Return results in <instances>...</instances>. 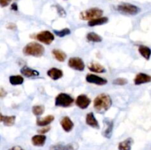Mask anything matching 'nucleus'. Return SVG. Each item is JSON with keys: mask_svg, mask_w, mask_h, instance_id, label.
Here are the masks:
<instances>
[{"mask_svg": "<svg viewBox=\"0 0 151 150\" xmlns=\"http://www.w3.org/2000/svg\"><path fill=\"white\" fill-rule=\"evenodd\" d=\"M54 32L57 36L62 38V37L69 35L71 33V31L69 28H64V29H61V30H54Z\"/></svg>", "mask_w": 151, "mask_h": 150, "instance_id": "cd10ccee", "label": "nucleus"}, {"mask_svg": "<svg viewBox=\"0 0 151 150\" xmlns=\"http://www.w3.org/2000/svg\"><path fill=\"white\" fill-rule=\"evenodd\" d=\"M44 107L43 105H36L32 107V113L35 116H39L44 113Z\"/></svg>", "mask_w": 151, "mask_h": 150, "instance_id": "bb28decb", "label": "nucleus"}, {"mask_svg": "<svg viewBox=\"0 0 151 150\" xmlns=\"http://www.w3.org/2000/svg\"><path fill=\"white\" fill-rule=\"evenodd\" d=\"M0 139H1V138H0Z\"/></svg>", "mask_w": 151, "mask_h": 150, "instance_id": "e433bc0d", "label": "nucleus"}, {"mask_svg": "<svg viewBox=\"0 0 151 150\" xmlns=\"http://www.w3.org/2000/svg\"><path fill=\"white\" fill-rule=\"evenodd\" d=\"M117 10L119 13H122V14L131 15V16L138 14L140 12V9L137 6L128 4V3H122V4L118 5Z\"/></svg>", "mask_w": 151, "mask_h": 150, "instance_id": "39448f33", "label": "nucleus"}, {"mask_svg": "<svg viewBox=\"0 0 151 150\" xmlns=\"http://www.w3.org/2000/svg\"><path fill=\"white\" fill-rule=\"evenodd\" d=\"M7 28L9 29H16V24H14L10 23L7 25Z\"/></svg>", "mask_w": 151, "mask_h": 150, "instance_id": "72a5a7b5", "label": "nucleus"}, {"mask_svg": "<svg viewBox=\"0 0 151 150\" xmlns=\"http://www.w3.org/2000/svg\"><path fill=\"white\" fill-rule=\"evenodd\" d=\"M133 143H134V141L132 138H128L119 143L118 145V149L119 150H131Z\"/></svg>", "mask_w": 151, "mask_h": 150, "instance_id": "4be33fe9", "label": "nucleus"}, {"mask_svg": "<svg viewBox=\"0 0 151 150\" xmlns=\"http://www.w3.org/2000/svg\"><path fill=\"white\" fill-rule=\"evenodd\" d=\"M55 118L52 115H48L46 117L42 118V119H38L36 121V124L39 126H45L50 124V123L54 121Z\"/></svg>", "mask_w": 151, "mask_h": 150, "instance_id": "f3484780", "label": "nucleus"}, {"mask_svg": "<svg viewBox=\"0 0 151 150\" xmlns=\"http://www.w3.org/2000/svg\"><path fill=\"white\" fill-rule=\"evenodd\" d=\"M55 7H56V8H57V10H58V14L60 15L61 17H64V16H66V12H65L64 9H63V7H61L60 6H59V5H56Z\"/></svg>", "mask_w": 151, "mask_h": 150, "instance_id": "c756f323", "label": "nucleus"}, {"mask_svg": "<svg viewBox=\"0 0 151 150\" xmlns=\"http://www.w3.org/2000/svg\"><path fill=\"white\" fill-rule=\"evenodd\" d=\"M111 104V99L108 94H101L94 99V107L97 113H105L110 108Z\"/></svg>", "mask_w": 151, "mask_h": 150, "instance_id": "f257e3e1", "label": "nucleus"}, {"mask_svg": "<svg viewBox=\"0 0 151 150\" xmlns=\"http://www.w3.org/2000/svg\"><path fill=\"white\" fill-rule=\"evenodd\" d=\"M11 1L12 0H0V6L2 7H7L10 4ZM15 1H16V0H15Z\"/></svg>", "mask_w": 151, "mask_h": 150, "instance_id": "2f4dec72", "label": "nucleus"}, {"mask_svg": "<svg viewBox=\"0 0 151 150\" xmlns=\"http://www.w3.org/2000/svg\"><path fill=\"white\" fill-rule=\"evenodd\" d=\"M23 52L25 55L39 57L44 54V48L40 44L36 42H31L25 46L23 49Z\"/></svg>", "mask_w": 151, "mask_h": 150, "instance_id": "f03ea898", "label": "nucleus"}, {"mask_svg": "<svg viewBox=\"0 0 151 150\" xmlns=\"http://www.w3.org/2000/svg\"><path fill=\"white\" fill-rule=\"evenodd\" d=\"M21 73L23 74L24 76H27V77H32V76H38L39 75V72L36 70L30 69V68L27 67V66H24L22 69H21Z\"/></svg>", "mask_w": 151, "mask_h": 150, "instance_id": "dca6fc26", "label": "nucleus"}, {"mask_svg": "<svg viewBox=\"0 0 151 150\" xmlns=\"http://www.w3.org/2000/svg\"><path fill=\"white\" fill-rule=\"evenodd\" d=\"M11 9L13 10H14V11H16V10H18L17 4H16V3H13V4H11Z\"/></svg>", "mask_w": 151, "mask_h": 150, "instance_id": "f704fd0d", "label": "nucleus"}, {"mask_svg": "<svg viewBox=\"0 0 151 150\" xmlns=\"http://www.w3.org/2000/svg\"><path fill=\"white\" fill-rule=\"evenodd\" d=\"M88 68L91 71L95 72V73H104V72H106V69H105L104 66L100 65V63H95V62L90 63L88 66Z\"/></svg>", "mask_w": 151, "mask_h": 150, "instance_id": "a211bd4d", "label": "nucleus"}, {"mask_svg": "<svg viewBox=\"0 0 151 150\" xmlns=\"http://www.w3.org/2000/svg\"><path fill=\"white\" fill-rule=\"evenodd\" d=\"M68 65L70 68H72V69H75L77 71H83L85 69V64H84V62L83 61L82 59H81L80 57H71L69 60V63Z\"/></svg>", "mask_w": 151, "mask_h": 150, "instance_id": "0eeeda50", "label": "nucleus"}, {"mask_svg": "<svg viewBox=\"0 0 151 150\" xmlns=\"http://www.w3.org/2000/svg\"><path fill=\"white\" fill-rule=\"evenodd\" d=\"M60 125H61L62 128L63 129V130L66 131V132H69L73 129L74 127V124L72 122V121L69 119L67 116H65L60 121Z\"/></svg>", "mask_w": 151, "mask_h": 150, "instance_id": "ddd939ff", "label": "nucleus"}, {"mask_svg": "<svg viewBox=\"0 0 151 150\" xmlns=\"http://www.w3.org/2000/svg\"><path fill=\"white\" fill-rule=\"evenodd\" d=\"M105 123H106V128L104 130V132H103V135H104L106 138H110L112 135L114 123L113 121H111L110 120H108V119H106V120H105Z\"/></svg>", "mask_w": 151, "mask_h": 150, "instance_id": "412c9836", "label": "nucleus"}, {"mask_svg": "<svg viewBox=\"0 0 151 150\" xmlns=\"http://www.w3.org/2000/svg\"><path fill=\"white\" fill-rule=\"evenodd\" d=\"M35 38L40 42L47 44V45L51 44L55 39V37L53 35V34L51 32H50V31L47 30L42 31V32L38 33Z\"/></svg>", "mask_w": 151, "mask_h": 150, "instance_id": "423d86ee", "label": "nucleus"}, {"mask_svg": "<svg viewBox=\"0 0 151 150\" xmlns=\"http://www.w3.org/2000/svg\"><path fill=\"white\" fill-rule=\"evenodd\" d=\"M9 150H24L22 147L19 146H13L12 147L11 149H10Z\"/></svg>", "mask_w": 151, "mask_h": 150, "instance_id": "c9c22d12", "label": "nucleus"}, {"mask_svg": "<svg viewBox=\"0 0 151 150\" xmlns=\"http://www.w3.org/2000/svg\"><path fill=\"white\" fill-rule=\"evenodd\" d=\"M47 137L44 135H36L32 138V144L35 146H43L46 142Z\"/></svg>", "mask_w": 151, "mask_h": 150, "instance_id": "2eb2a0df", "label": "nucleus"}, {"mask_svg": "<svg viewBox=\"0 0 151 150\" xmlns=\"http://www.w3.org/2000/svg\"><path fill=\"white\" fill-rule=\"evenodd\" d=\"M108 21H109V19L107 17H99L97 19H92V20H90L88 22V25L89 26H99V25L106 24Z\"/></svg>", "mask_w": 151, "mask_h": 150, "instance_id": "aec40b11", "label": "nucleus"}, {"mask_svg": "<svg viewBox=\"0 0 151 150\" xmlns=\"http://www.w3.org/2000/svg\"><path fill=\"white\" fill-rule=\"evenodd\" d=\"M52 54L55 57V58L60 62L65 61L66 58V54L63 52V51L59 49H54L52 50Z\"/></svg>", "mask_w": 151, "mask_h": 150, "instance_id": "b1692460", "label": "nucleus"}, {"mask_svg": "<svg viewBox=\"0 0 151 150\" xmlns=\"http://www.w3.org/2000/svg\"><path fill=\"white\" fill-rule=\"evenodd\" d=\"M50 130V126H45L44 128H42V129H39V130H38V132L39 134H41V135H44V134H45V133H47V132H48Z\"/></svg>", "mask_w": 151, "mask_h": 150, "instance_id": "7c9ffc66", "label": "nucleus"}, {"mask_svg": "<svg viewBox=\"0 0 151 150\" xmlns=\"http://www.w3.org/2000/svg\"><path fill=\"white\" fill-rule=\"evenodd\" d=\"M15 121H16V116H2L1 114H0V121L3 122L5 126H13L15 123Z\"/></svg>", "mask_w": 151, "mask_h": 150, "instance_id": "6ab92c4d", "label": "nucleus"}, {"mask_svg": "<svg viewBox=\"0 0 151 150\" xmlns=\"http://www.w3.org/2000/svg\"><path fill=\"white\" fill-rule=\"evenodd\" d=\"M151 80V77L150 75L146 74L144 73H139L136 76L134 79V83L135 85H142V84L147 83L150 82Z\"/></svg>", "mask_w": 151, "mask_h": 150, "instance_id": "9b49d317", "label": "nucleus"}, {"mask_svg": "<svg viewBox=\"0 0 151 150\" xmlns=\"http://www.w3.org/2000/svg\"><path fill=\"white\" fill-rule=\"evenodd\" d=\"M128 83V80L125 78H117L113 81V84L118 85H124Z\"/></svg>", "mask_w": 151, "mask_h": 150, "instance_id": "c85d7f7f", "label": "nucleus"}, {"mask_svg": "<svg viewBox=\"0 0 151 150\" xmlns=\"http://www.w3.org/2000/svg\"><path fill=\"white\" fill-rule=\"evenodd\" d=\"M86 123L88 126H91V127L94 128V129H99V128H100V125H99L98 121H97L96 118L94 117V115L93 113H88V114L86 115Z\"/></svg>", "mask_w": 151, "mask_h": 150, "instance_id": "f8f14e48", "label": "nucleus"}, {"mask_svg": "<svg viewBox=\"0 0 151 150\" xmlns=\"http://www.w3.org/2000/svg\"><path fill=\"white\" fill-rule=\"evenodd\" d=\"M78 148V145L77 144H57L53 145L50 147V150H77Z\"/></svg>", "mask_w": 151, "mask_h": 150, "instance_id": "9d476101", "label": "nucleus"}, {"mask_svg": "<svg viewBox=\"0 0 151 150\" xmlns=\"http://www.w3.org/2000/svg\"><path fill=\"white\" fill-rule=\"evenodd\" d=\"M74 101L75 100L70 95L65 93H60L56 96L55 104L58 107H67L72 105Z\"/></svg>", "mask_w": 151, "mask_h": 150, "instance_id": "20e7f679", "label": "nucleus"}, {"mask_svg": "<svg viewBox=\"0 0 151 150\" xmlns=\"http://www.w3.org/2000/svg\"><path fill=\"white\" fill-rule=\"evenodd\" d=\"M47 75L53 80H57L63 76V73L60 69H57V68H52L47 71Z\"/></svg>", "mask_w": 151, "mask_h": 150, "instance_id": "4468645a", "label": "nucleus"}, {"mask_svg": "<svg viewBox=\"0 0 151 150\" xmlns=\"http://www.w3.org/2000/svg\"><path fill=\"white\" fill-rule=\"evenodd\" d=\"M75 103H76L77 106L79 107L80 108L86 109L91 104V99L87 96L82 94V95L78 96Z\"/></svg>", "mask_w": 151, "mask_h": 150, "instance_id": "1a4fd4ad", "label": "nucleus"}, {"mask_svg": "<svg viewBox=\"0 0 151 150\" xmlns=\"http://www.w3.org/2000/svg\"><path fill=\"white\" fill-rule=\"evenodd\" d=\"M6 95H7V92L5 91V90L0 87V98H3Z\"/></svg>", "mask_w": 151, "mask_h": 150, "instance_id": "473e14b6", "label": "nucleus"}, {"mask_svg": "<svg viewBox=\"0 0 151 150\" xmlns=\"http://www.w3.org/2000/svg\"><path fill=\"white\" fill-rule=\"evenodd\" d=\"M86 80L88 83L95 84V85H104L107 83V80L106 79L97 76V75L91 74H88L87 75L86 77Z\"/></svg>", "mask_w": 151, "mask_h": 150, "instance_id": "6e6552de", "label": "nucleus"}, {"mask_svg": "<svg viewBox=\"0 0 151 150\" xmlns=\"http://www.w3.org/2000/svg\"><path fill=\"white\" fill-rule=\"evenodd\" d=\"M103 14V11L101 9L94 7V8L88 9V10H84L81 12L80 14V19L82 20H92V19H97V18L101 17Z\"/></svg>", "mask_w": 151, "mask_h": 150, "instance_id": "7ed1b4c3", "label": "nucleus"}, {"mask_svg": "<svg viewBox=\"0 0 151 150\" xmlns=\"http://www.w3.org/2000/svg\"><path fill=\"white\" fill-rule=\"evenodd\" d=\"M87 39L88 41H91V42H101L103 41V38L101 36H100L99 35H97L95 32H89L87 35Z\"/></svg>", "mask_w": 151, "mask_h": 150, "instance_id": "a878e982", "label": "nucleus"}, {"mask_svg": "<svg viewBox=\"0 0 151 150\" xmlns=\"http://www.w3.org/2000/svg\"><path fill=\"white\" fill-rule=\"evenodd\" d=\"M9 80H10V84L13 85H22L24 82V78L20 75H13V76H10Z\"/></svg>", "mask_w": 151, "mask_h": 150, "instance_id": "393cba45", "label": "nucleus"}, {"mask_svg": "<svg viewBox=\"0 0 151 150\" xmlns=\"http://www.w3.org/2000/svg\"><path fill=\"white\" fill-rule=\"evenodd\" d=\"M139 51L141 55L144 58H145L146 60H150L151 50L149 47L146 46H143V45L139 46Z\"/></svg>", "mask_w": 151, "mask_h": 150, "instance_id": "5701e85b", "label": "nucleus"}]
</instances>
